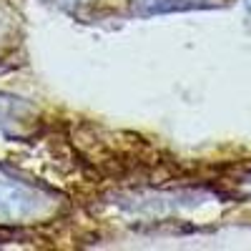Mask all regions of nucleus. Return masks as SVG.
I'll list each match as a JSON object with an SVG mask.
<instances>
[{
  "label": "nucleus",
  "mask_w": 251,
  "mask_h": 251,
  "mask_svg": "<svg viewBox=\"0 0 251 251\" xmlns=\"http://www.w3.org/2000/svg\"><path fill=\"white\" fill-rule=\"evenodd\" d=\"M53 194H46L43 188L30 186L25 181H18L0 169V224H18L23 219L46 216L53 208Z\"/></svg>",
  "instance_id": "obj_1"
},
{
  "label": "nucleus",
  "mask_w": 251,
  "mask_h": 251,
  "mask_svg": "<svg viewBox=\"0 0 251 251\" xmlns=\"http://www.w3.org/2000/svg\"><path fill=\"white\" fill-rule=\"evenodd\" d=\"M35 118V106L28 100L0 93V131L8 136H23L28 123Z\"/></svg>",
  "instance_id": "obj_2"
},
{
  "label": "nucleus",
  "mask_w": 251,
  "mask_h": 251,
  "mask_svg": "<svg viewBox=\"0 0 251 251\" xmlns=\"http://www.w3.org/2000/svg\"><path fill=\"white\" fill-rule=\"evenodd\" d=\"M203 0H133V10L138 15H161V13H181L201 8Z\"/></svg>",
  "instance_id": "obj_3"
},
{
  "label": "nucleus",
  "mask_w": 251,
  "mask_h": 251,
  "mask_svg": "<svg viewBox=\"0 0 251 251\" xmlns=\"http://www.w3.org/2000/svg\"><path fill=\"white\" fill-rule=\"evenodd\" d=\"M55 3H68L71 5V3H80V0H55Z\"/></svg>",
  "instance_id": "obj_4"
},
{
  "label": "nucleus",
  "mask_w": 251,
  "mask_h": 251,
  "mask_svg": "<svg viewBox=\"0 0 251 251\" xmlns=\"http://www.w3.org/2000/svg\"><path fill=\"white\" fill-rule=\"evenodd\" d=\"M244 3H246V8H249V10H251V0H244Z\"/></svg>",
  "instance_id": "obj_5"
}]
</instances>
